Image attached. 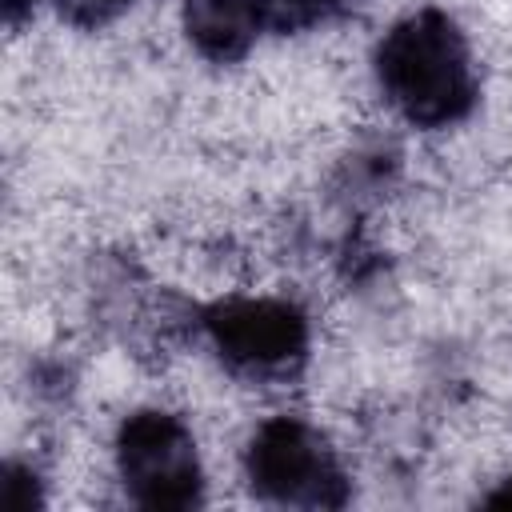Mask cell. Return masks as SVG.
Returning <instances> with one entry per match:
<instances>
[{
  "label": "cell",
  "mask_w": 512,
  "mask_h": 512,
  "mask_svg": "<svg viewBox=\"0 0 512 512\" xmlns=\"http://www.w3.org/2000/svg\"><path fill=\"white\" fill-rule=\"evenodd\" d=\"M376 84L416 128L460 124L480 96L464 32L440 8H420L392 24L376 44Z\"/></svg>",
  "instance_id": "cell-1"
},
{
  "label": "cell",
  "mask_w": 512,
  "mask_h": 512,
  "mask_svg": "<svg viewBox=\"0 0 512 512\" xmlns=\"http://www.w3.org/2000/svg\"><path fill=\"white\" fill-rule=\"evenodd\" d=\"M248 488L280 508H340L348 504V476L332 444L300 416L264 420L244 448Z\"/></svg>",
  "instance_id": "cell-2"
},
{
  "label": "cell",
  "mask_w": 512,
  "mask_h": 512,
  "mask_svg": "<svg viewBox=\"0 0 512 512\" xmlns=\"http://www.w3.org/2000/svg\"><path fill=\"white\" fill-rule=\"evenodd\" d=\"M116 472L140 508H196L204 500L196 440L188 424L164 408H140L120 424Z\"/></svg>",
  "instance_id": "cell-3"
},
{
  "label": "cell",
  "mask_w": 512,
  "mask_h": 512,
  "mask_svg": "<svg viewBox=\"0 0 512 512\" xmlns=\"http://www.w3.org/2000/svg\"><path fill=\"white\" fill-rule=\"evenodd\" d=\"M212 348L244 380H288L308 360V316L272 296L224 300L204 312Z\"/></svg>",
  "instance_id": "cell-4"
},
{
  "label": "cell",
  "mask_w": 512,
  "mask_h": 512,
  "mask_svg": "<svg viewBox=\"0 0 512 512\" xmlns=\"http://www.w3.org/2000/svg\"><path fill=\"white\" fill-rule=\"evenodd\" d=\"M180 16L192 48L212 64L240 60L268 28L256 0H184Z\"/></svg>",
  "instance_id": "cell-5"
},
{
  "label": "cell",
  "mask_w": 512,
  "mask_h": 512,
  "mask_svg": "<svg viewBox=\"0 0 512 512\" xmlns=\"http://www.w3.org/2000/svg\"><path fill=\"white\" fill-rule=\"evenodd\" d=\"M264 12V24L276 32H300L324 20L344 16L348 8H356L360 0H256Z\"/></svg>",
  "instance_id": "cell-6"
},
{
  "label": "cell",
  "mask_w": 512,
  "mask_h": 512,
  "mask_svg": "<svg viewBox=\"0 0 512 512\" xmlns=\"http://www.w3.org/2000/svg\"><path fill=\"white\" fill-rule=\"evenodd\" d=\"M132 0H52V8L68 20V24H80V28H100L108 20H116Z\"/></svg>",
  "instance_id": "cell-7"
},
{
  "label": "cell",
  "mask_w": 512,
  "mask_h": 512,
  "mask_svg": "<svg viewBox=\"0 0 512 512\" xmlns=\"http://www.w3.org/2000/svg\"><path fill=\"white\" fill-rule=\"evenodd\" d=\"M32 0H4V16H8V24H16L20 20V12L28 8Z\"/></svg>",
  "instance_id": "cell-8"
},
{
  "label": "cell",
  "mask_w": 512,
  "mask_h": 512,
  "mask_svg": "<svg viewBox=\"0 0 512 512\" xmlns=\"http://www.w3.org/2000/svg\"><path fill=\"white\" fill-rule=\"evenodd\" d=\"M488 504H512V476L504 480V488H500V492H492V496H488Z\"/></svg>",
  "instance_id": "cell-9"
}]
</instances>
